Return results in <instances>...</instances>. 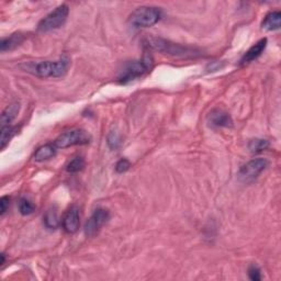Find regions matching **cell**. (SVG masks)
Wrapping results in <instances>:
<instances>
[{"label":"cell","instance_id":"1","mask_svg":"<svg viewBox=\"0 0 281 281\" xmlns=\"http://www.w3.org/2000/svg\"><path fill=\"white\" fill-rule=\"evenodd\" d=\"M145 47L152 51H156L163 54L173 56V57H197L201 55V51L195 48L185 47V45L173 43L169 40H165L158 37H149L145 39Z\"/></svg>","mask_w":281,"mask_h":281},{"label":"cell","instance_id":"2","mask_svg":"<svg viewBox=\"0 0 281 281\" xmlns=\"http://www.w3.org/2000/svg\"><path fill=\"white\" fill-rule=\"evenodd\" d=\"M70 60L67 56H63L58 60H44V62L37 63H29L24 66L25 71L38 76L41 78H49V77H62L69 67Z\"/></svg>","mask_w":281,"mask_h":281},{"label":"cell","instance_id":"3","mask_svg":"<svg viewBox=\"0 0 281 281\" xmlns=\"http://www.w3.org/2000/svg\"><path fill=\"white\" fill-rule=\"evenodd\" d=\"M153 68V57L149 53H145L143 58L140 60H133V62L126 64L125 67L121 70V73L117 77V80L121 84H127L130 81L136 78H140L142 76L151 71Z\"/></svg>","mask_w":281,"mask_h":281},{"label":"cell","instance_id":"4","mask_svg":"<svg viewBox=\"0 0 281 281\" xmlns=\"http://www.w3.org/2000/svg\"><path fill=\"white\" fill-rule=\"evenodd\" d=\"M162 10L157 7L143 6L135 9L130 16L129 21L134 28H150L162 19Z\"/></svg>","mask_w":281,"mask_h":281},{"label":"cell","instance_id":"5","mask_svg":"<svg viewBox=\"0 0 281 281\" xmlns=\"http://www.w3.org/2000/svg\"><path fill=\"white\" fill-rule=\"evenodd\" d=\"M68 13L69 8L67 4H62V6L57 7L54 11L49 13L47 17L41 20L38 24V31L49 32L60 28L67 20Z\"/></svg>","mask_w":281,"mask_h":281},{"label":"cell","instance_id":"6","mask_svg":"<svg viewBox=\"0 0 281 281\" xmlns=\"http://www.w3.org/2000/svg\"><path fill=\"white\" fill-rule=\"evenodd\" d=\"M90 142V135L84 130L71 129L62 133L57 139L55 140L54 144L57 149H67L75 145L88 144Z\"/></svg>","mask_w":281,"mask_h":281},{"label":"cell","instance_id":"7","mask_svg":"<svg viewBox=\"0 0 281 281\" xmlns=\"http://www.w3.org/2000/svg\"><path fill=\"white\" fill-rule=\"evenodd\" d=\"M268 167V161L266 158H254L244 164L238 171V176L243 180H253L257 178L266 168Z\"/></svg>","mask_w":281,"mask_h":281},{"label":"cell","instance_id":"8","mask_svg":"<svg viewBox=\"0 0 281 281\" xmlns=\"http://www.w3.org/2000/svg\"><path fill=\"white\" fill-rule=\"evenodd\" d=\"M109 218H110L109 211L106 210V209L99 208L97 209V210H95V212L91 214V217L89 218L88 221L86 222L85 233L87 236L93 237L96 234H98L100 228L108 222Z\"/></svg>","mask_w":281,"mask_h":281},{"label":"cell","instance_id":"9","mask_svg":"<svg viewBox=\"0 0 281 281\" xmlns=\"http://www.w3.org/2000/svg\"><path fill=\"white\" fill-rule=\"evenodd\" d=\"M209 124L214 127H229L233 125V120L226 111L213 109L208 115Z\"/></svg>","mask_w":281,"mask_h":281},{"label":"cell","instance_id":"10","mask_svg":"<svg viewBox=\"0 0 281 281\" xmlns=\"http://www.w3.org/2000/svg\"><path fill=\"white\" fill-rule=\"evenodd\" d=\"M79 225H80L79 209L77 207H71L64 216L63 227L67 233L73 234L78 231Z\"/></svg>","mask_w":281,"mask_h":281},{"label":"cell","instance_id":"11","mask_svg":"<svg viewBox=\"0 0 281 281\" xmlns=\"http://www.w3.org/2000/svg\"><path fill=\"white\" fill-rule=\"evenodd\" d=\"M266 47H267V39L259 40L256 44H254L253 47L244 54L241 59V64H248L256 60L259 56L264 53Z\"/></svg>","mask_w":281,"mask_h":281},{"label":"cell","instance_id":"12","mask_svg":"<svg viewBox=\"0 0 281 281\" xmlns=\"http://www.w3.org/2000/svg\"><path fill=\"white\" fill-rule=\"evenodd\" d=\"M281 13L280 11H272L265 17L262 22V28L266 31H276L280 29Z\"/></svg>","mask_w":281,"mask_h":281},{"label":"cell","instance_id":"13","mask_svg":"<svg viewBox=\"0 0 281 281\" xmlns=\"http://www.w3.org/2000/svg\"><path fill=\"white\" fill-rule=\"evenodd\" d=\"M24 41V35L21 33H14L10 35L8 38H4L0 42V51L1 52H6V51H11L19 47Z\"/></svg>","mask_w":281,"mask_h":281},{"label":"cell","instance_id":"14","mask_svg":"<svg viewBox=\"0 0 281 281\" xmlns=\"http://www.w3.org/2000/svg\"><path fill=\"white\" fill-rule=\"evenodd\" d=\"M56 149H57V147L55 146V144H45L40 146L34 153V160L37 162L48 161L50 158L55 156Z\"/></svg>","mask_w":281,"mask_h":281},{"label":"cell","instance_id":"15","mask_svg":"<svg viewBox=\"0 0 281 281\" xmlns=\"http://www.w3.org/2000/svg\"><path fill=\"white\" fill-rule=\"evenodd\" d=\"M19 110H20V105L18 104V102H14V104H11L10 106H8L7 108L2 111L1 125L2 126L9 125L10 122H11L14 119V117L17 116Z\"/></svg>","mask_w":281,"mask_h":281},{"label":"cell","instance_id":"16","mask_svg":"<svg viewBox=\"0 0 281 281\" xmlns=\"http://www.w3.org/2000/svg\"><path fill=\"white\" fill-rule=\"evenodd\" d=\"M44 225L50 229H54L59 225V219L55 209H49L44 216Z\"/></svg>","mask_w":281,"mask_h":281},{"label":"cell","instance_id":"17","mask_svg":"<svg viewBox=\"0 0 281 281\" xmlns=\"http://www.w3.org/2000/svg\"><path fill=\"white\" fill-rule=\"evenodd\" d=\"M269 142L264 139H254L248 143V149L252 153H260L265 150H267L269 147Z\"/></svg>","mask_w":281,"mask_h":281},{"label":"cell","instance_id":"18","mask_svg":"<svg viewBox=\"0 0 281 281\" xmlns=\"http://www.w3.org/2000/svg\"><path fill=\"white\" fill-rule=\"evenodd\" d=\"M85 167V160L83 157H75L74 160H71L67 166H66V171L69 172V173H75V172H78L80 170H83Z\"/></svg>","mask_w":281,"mask_h":281},{"label":"cell","instance_id":"19","mask_svg":"<svg viewBox=\"0 0 281 281\" xmlns=\"http://www.w3.org/2000/svg\"><path fill=\"white\" fill-rule=\"evenodd\" d=\"M14 132H16L14 127L10 126V125H6V126L1 127V135H0V146H1V149H4V147H6L9 141L11 140V137L13 136Z\"/></svg>","mask_w":281,"mask_h":281},{"label":"cell","instance_id":"20","mask_svg":"<svg viewBox=\"0 0 281 281\" xmlns=\"http://www.w3.org/2000/svg\"><path fill=\"white\" fill-rule=\"evenodd\" d=\"M107 143L111 150H117L122 144L121 134L117 131H111L107 137Z\"/></svg>","mask_w":281,"mask_h":281},{"label":"cell","instance_id":"21","mask_svg":"<svg viewBox=\"0 0 281 281\" xmlns=\"http://www.w3.org/2000/svg\"><path fill=\"white\" fill-rule=\"evenodd\" d=\"M19 211L22 216H30L35 211V206L28 199L22 198L19 201Z\"/></svg>","mask_w":281,"mask_h":281},{"label":"cell","instance_id":"22","mask_svg":"<svg viewBox=\"0 0 281 281\" xmlns=\"http://www.w3.org/2000/svg\"><path fill=\"white\" fill-rule=\"evenodd\" d=\"M131 163L126 160V158H122L115 164V171L119 173H123L130 169Z\"/></svg>","mask_w":281,"mask_h":281},{"label":"cell","instance_id":"23","mask_svg":"<svg viewBox=\"0 0 281 281\" xmlns=\"http://www.w3.org/2000/svg\"><path fill=\"white\" fill-rule=\"evenodd\" d=\"M248 277L250 280L253 281H259L262 279V274H260V269L257 267V266H250L248 269Z\"/></svg>","mask_w":281,"mask_h":281},{"label":"cell","instance_id":"24","mask_svg":"<svg viewBox=\"0 0 281 281\" xmlns=\"http://www.w3.org/2000/svg\"><path fill=\"white\" fill-rule=\"evenodd\" d=\"M9 204H10V199L7 196H3L0 199V214L3 216L6 211L8 210L9 208Z\"/></svg>","mask_w":281,"mask_h":281}]
</instances>
